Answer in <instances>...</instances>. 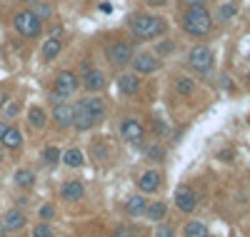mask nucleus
Returning <instances> with one entry per match:
<instances>
[{
    "label": "nucleus",
    "instance_id": "nucleus-19",
    "mask_svg": "<svg viewBox=\"0 0 250 237\" xmlns=\"http://www.w3.org/2000/svg\"><path fill=\"white\" fill-rule=\"evenodd\" d=\"M143 215L150 222H160V220H165V215H168V205H165V200H155V202H150L148 207H145Z\"/></svg>",
    "mask_w": 250,
    "mask_h": 237
},
{
    "label": "nucleus",
    "instance_id": "nucleus-4",
    "mask_svg": "<svg viewBox=\"0 0 250 237\" xmlns=\"http://www.w3.org/2000/svg\"><path fill=\"white\" fill-rule=\"evenodd\" d=\"M188 65H190V70H195L200 75L210 73V68H213V50L208 45H195L190 53H188Z\"/></svg>",
    "mask_w": 250,
    "mask_h": 237
},
{
    "label": "nucleus",
    "instance_id": "nucleus-28",
    "mask_svg": "<svg viewBox=\"0 0 250 237\" xmlns=\"http://www.w3.org/2000/svg\"><path fill=\"white\" fill-rule=\"evenodd\" d=\"M60 150L58 147H53V145H48V147H43V153H40V158H43V162L45 165H55V162H60Z\"/></svg>",
    "mask_w": 250,
    "mask_h": 237
},
{
    "label": "nucleus",
    "instance_id": "nucleus-45",
    "mask_svg": "<svg viewBox=\"0 0 250 237\" xmlns=\"http://www.w3.org/2000/svg\"><path fill=\"white\" fill-rule=\"evenodd\" d=\"M248 85H250V73H248Z\"/></svg>",
    "mask_w": 250,
    "mask_h": 237
},
{
    "label": "nucleus",
    "instance_id": "nucleus-42",
    "mask_svg": "<svg viewBox=\"0 0 250 237\" xmlns=\"http://www.w3.org/2000/svg\"><path fill=\"white\" fill-rule=\"evenodd\" d=\"M0 237H5V227H3V222H0Z\"/></svg>",
    "mask_w": 250,
    "mask_h": 237
},
{
    "label": "nucleus",
    "instance_id": "nucleus-46",
    "mask_svg": "<svg viewBox=\"0 0 250 237\" xmlns=\"http://www.w3.org/2000/svg\"><path fill=\"white\" fill-rule=\"evenodd\" d=\"M248 60H250V55H248Z\"/></svg>",
    "mask_w": 250,
    "mask_h": 237
},
{
    "label": "nucleus",
    "instance_id": "nucleus-10",
    "mask_svg": "<svg viewBox=\"0 0 250 237\" xmlns=\"http://www.w3.org/2000/svg\"><path fill=\"white\" fill-rule=\"evenodd\" d=\"M53 120L60 130H68V127H73V120H75V107L68 102H58L53 110Z\"/></svg>",
    "mask_w": 250,
    "mask_h": 237
},
{
    "label": "nucleus",
    "instance_id": "nucleus-38",
    "mask_svg": "<svg viewBox=\"0 0 250 237\" xmlns=\"http://www.w3.org/2000/svg\"><path fill=\"white\" fill-rule=\"evenodd\" d=\"M145 3H148L150 8H163L165 3H168V0H145Z\"/></svg>",
    "mask_w": 250,
    "mask_h": 237
},
{
    "label": "nucleus",
    "instance_id": "nucleus-39",
    "mask_svg": "<svg viewBox=\"0 0 250 237\" xmlns=\"http://www.w3.org/2000/svg\"><path fill=\"white\" fill-rule=\"evenodd\" d=\"M8 127H10V125H8L5 120H0V140H3V135H5V130H8Z\"/></svg>",
    "mask_w": 250,
    "mask_h": 237
},
{
    "label": "nucleus",
    "instance_id": "nucleus-29",
    "mask_svg": "<svg viewBox=\"0 0 250 237\" xmlns=\"http://www.w3.org/2000/svg\"><path fill=\"white\" fill-rule=\"evenodd\" d=\"M93 158H95L98 162H105V160H108V145L103 142V140H95V142H93Z\"/></svg>",
    "mask_w": 250,
    "mask_h": 237
},
{
    "label": "nucleus",
    "instance_id": "nucleus-16",
    "mask_svg": "<svg viewBox=\"0 0 250 237\" xmlns=\"http://www.w3.org/2000/svg\"><path fill=\"white\" fill-rule=\"evenodd\" d=\"M160 172L158 170H148V172H143V175L138 178V187H140V192H158V187H160Z\"/></svg>",
    "mask_w": 250,
    "mask_h": 237
},
{
    "label": "nucleus",
    "instance_id": "nucleus-11",
    "mask_svg": "<svg viewBox=\"0 0 250 237\" xmlns=\"http://www.w3.org/2000/svg\"><path fill=\"white\" fill-rule=\"evenodd\" d=\"M78 107H83V110H85V113L93 118L95 125H100L103 120H105V105H103V100L95 98V95H93V98H85V100H80Z\"/></svg>",
    "mask_w": 250,
    "mask_h": 237
},
{
    "label": "nucleus",
    "instance_id": "nucleus-8",
    "mask_svg": "<svg viewBox=\"0 0 250 237\" xmlns=\"http://www.w3.org/2000/svg\"><path fill=\"white\" fill-rule=\"evenodd\" d=\"M130 65H133L135 75H150V73H155L160 68V60L153 53H138V55H133Z\"/></svg>",
    "mask_w": 250,
    "mask_h": 237
},
{
    "label": "nucleus",
    "instance_id": "nucleus-6",
    "mask_svg": "<svg viewBox=\"0 0 250 237\" xmlns=\"http://www.w3.org/2000/svg\"><path fill=\"white\" fill-rule=\"evenodd\" d=\"M120 138H123L125 142H130V145H140V142L145 140V127H143V122L135 120V118H125V120L120 122Z\"/></svg>",
    "mask_w": 250,
    "mask_h": 237
},
{
    "label": "nucleus",
    "instance_id": "nucleus-37",
    "mask_svg": "<svg viewBox=\"0 0 250 237\" xmlns=\"http://www.w3.org/2000/svg\"><path fill=\"white\" fill-rule=\"evenodd\" d=\"M185 8H205V0H183Z\"/></svg>",
    "mask_w": 250,
    "mask_h": 237
},
{
    "label": "nucleus",
    "instance_id": "nucleus-5",
    "mask_svg": "<svg viewBox=\"0 0 250 237\" xmlns=\"http://www.w3.org/2000/svg\"><path fill=\"white\" fill-rule=\"evenodd\" d=\"M105 55H108V60H110V65H115V68H125V65H130V60H133L135 53H133V45H130V42L115 40V42H110V45H108Z\"/></svg>",
    "mask_w": 250,
    "mask_h": 237
},
{
    "label": "nucleus",
    "instance_id": "nucleus-17",
    "mask_svg": "<svg viewBox=\"0 0 250 237\" xmlns=\"http://www.w3.org/2000/svg\"><path fill=\"white\" fill-rule=\"evenodd\" d=\"M60 50H62L60 38L58 35H50L48 40H43V53H40V58H43L45 62H50V60H55L60 55Z\"/></svg>",
    "mask_w": 250,
    "mask_h": 237
},
{
    "label": "nucleus",
    "instance_id": "nucleus-13",
    "mask_svg": "<svg viewBox=\"0 0 250 237\" xmlns=\"http://www.w3.org/2000/svg\"><path fill=\"white\" fill-rule=\"evenodd\" d=\"M83 195H85V185L80 180H68L60 187V198L65 202H78V200H83Z\"/></svg>",
    "mask_w": 250,
    "mask_h": 237
},
{
    "label": "nucleus",
    "instance_id": "nucleus-21",
    "mask_svg": "<svg viewBox=\"0 0 250 237\" xmlns=\"http://www.w3.org/2000/svg\"><path fill=\"white\" fill-rule=\"evenodd\" d=\"M0 142H3V147H8V150H18V147H23V133H20L18 127L10 125Z\"/></svg>",
    "mask_w": 250,
    "mask_h": 237
},
{
    "label": "nucleus",
    "instance_id": "nucleus-33",
    "mask_svg": "<svg viewBox=\"0 0 250 237\" xmlns=\"http://www.w3.org/2000/svg\"><path fill=\"white\" fill-rule=\"evenodd\" d=\"M148 158H150L153 162H160V160L165 158V150H163L160 145H153V147H148Z\"/></svg>",
    "mask_w": 250,
    "mask_h": 237
},
{
    "label": "nucleus",
    "instance_id": "nucleus-34",
    "mask_svg": "<svg viewBox=\"0 0 250 237\" xmlns=\"http://www.w3.org/2000/svg\"><path fill=\"white\" fill-rule=\"evenodd\" d=\"M155 237H175V230L170 225H158L155 227Z\"/></svg>",
    "mask_w": 250,
    "mask_h": 237
},
{
    "label": "nucleus",
    "instance_id": "nucleus-40",
    "mask_svg": "<svg viewBox=\"0 0 250 237\" xmlns=\"http://www.w3.org/2000/svg\"><path fill=\"white\" fill-rule=\"evenodd\" d=\"M8 115H10V118L18 115V105H10V107H8Z\"/></svg>",
    "mask_w": 250,
    "mask_h": 237
},
{
    "label": "nucleus",
    "instance_id": "nucleus-26",
    "mask_svg": "<svg viewBox=\"0 0 250 237\" xmlns=\"http://www.w3.org/2000/svg\"><path fill=\"white\" fill-rule=\"evenodd\" d=\"M33 182H35V175H33V172L30 170H18L15 172V185L18 187H33Z\"/></svg>",
    "mask_w": 250,
    "mask_h": 237
},
{
    "label": "nucleus",
    "instance_id": "nucleus-35",
    "mask_svg": "<svg viewBox=\"0 0 250 237\" xmlns=\"http://www.w3.org/2000/svg\"><path fill=\"white\" fill-rule=\"evenodd\" d=\"M173 48H175V45H173L170 40H165V42H158V53H160V55H168V53H173Z\"/></svg>",
    "mask_w": 250,
    "mask_h": 237
},
{
    "label": "nucleus",
    "instance_id": "nucleus-2",
    "mask_svg": "<svg viewBox=\"0 0 250 237\" xmlns=\"http://www.w3.org/2000/svg\"><path fill=\"white\" fill-rule=\"evenodd\" d=\"M180 25L188 35L193 38H205L208 33L213 30V18L205 8H188L180 18Z\"/></svg>",
    "mask_w": 250,
    "mask_h": 237
},
{
    "label": "nucleus",
    "instance_id": "nucleus-41",
    "mask_svg": "<svg viewBox=\"0 0 250 237\" xmlns=\"http://www.w3.org/2000/svg\"><path fill=\"white\" fill-rule=\"evenodd\" d=\"M5 162V153H3V150H0V165H3Z\"/></svg>",
    "mask_w": 250,
    "mask_h": 237
},
{
    "label": "nucleus",
    "instance_id": "nucleus-36",
    "mask_svg": "<svg viewBox=\"0 0 250 237\" xmlns=\"http://www.w3.org/2000/svg\"><path fill=\"white\" fill-rule=\"evenodd\" d=\"M113 237H133V230L128 227V225H123V227H118L115 230V235Z\"/></svg>",
    "mask_w": 250,
    "mask_h": 237
},
{
    "label": "nucleus",
    "instance_id": "nucleus-20",
    "mask_svg": "<svg viewBox=\"0 0 250 237\" xmlns=\"http://www.w3.org/2000/svg\"><path fill=\"white\" fill-rule=\"evenodd\" d=\"M60 160H62V165H65V167L78 170V167H83V162H85V155H83V150L70 147V150H65V153L60 155Z\"/></svg>",
    "mask_w": 250,
    "mask_h": 237
},
{
    "label": "nucleus",
    "instance_id": "nucleus-43",
    "mask_svg": "<svg viewBox=\"0 0 250 237\" xmlns=\"http://www.w3.org/2000/svg\"><path fill=\"white\" fill-rule=\"evenodd\" d=\"M23 3H30L33 5V3H38V0H23Z\"/></svg>",
    "mask_w": 250,
    "mask_h": 237
},
{
    "label": "nucleus",
    "instance_id": "nucleus-30",
    "mask_svg": "<svg viewBox=\"0 0 250 237\" xmlns=\"http://www.w3.org/2000/svg\"><path fill=\"white\" fill-rule=\"evenodd\" d=\"M53 235H55V230H53L50 222H43V220H40V225L33 227V237H53Z\"/></svg>",
    "mask_w": 250,
    "mask_h": 237
},
{
    "label": "nucleus",
    "instance_id": "nucleus-25",
    "mask_svg": "<svg viewBox=\"0 0 250 237\" xmlns=\"http://www.w3.org/2000/svg\"><path fill=\"white\" fill-rule=\"evenodd\" d=\"M33 13L38 20H50L53 18V8L45 3V0H38V3H33Z\"/></svg>",
    "mask_w": 250,
    "mask_h": 237
},
{
    "label": "nucleus",
    "instance_id": "nucleus-1",
    "mask_svg": "<svg viewBox=\"0 0 250 237\" xmlns=\"http://www.w3.org/2000/svg\"><path fill=\"white\" fill-rule=\"evenodd\" d=\"M168 30V23L160 15H148V13H138L130 18V33L138 40H155Z\"/></svg>",
    "mask_w": 250,
    "mask_h": 237
},
{
    "label": "nucleus",
    "instance_id": "nucleus-9",
    "mask_svg": "<svg viewBox=\"0 0 250 237\" xmlns=\"http://www.w3.org/2000/svg\"><path fill=\"white\" fill-rule=\"evenodd\" d=\"M78 85H80V80H78L75 73L62 70V73H58V78H55L53 93H58V95H62V98H68V95H73V93L78 90Z\"/></svg>",
    "mask_w": 250,
    "mask_h": 237
},
{
    "label": "nucleus",
    "instance_id": "nucleus-7",
    "mask_svg": "<svg viewBox=\"0 0 250 237\" xmlns=\"http://www.w3.org/2000/svg\"><path fill=\"white\" fill-rule=\"evenodd\" d=\"M175 207L185 215H190L195 207H198V192L190 187V185H180L175 190Z\"/></svg>",
    "mask_w": 250,
    "mask_h": 237
},
{
    "label": "nucleus",
    "instance_id": "nucleus-14",
    "mask_svg": "<svg viewBox=\"0 0 250 237\" xmlns=\"http://www.w3.org/2000/svg\"><path fill=\"white\" fill-rule=\"evenodd\" d=\"M3 227H5V232H15V230H23V225H25V212L20 210V207H13V210H8L5 215H3Z\"/></svg>",
    "mask_w": 250,
    "mask_h": 237
},
{
    "label": "nucleus",
    "instance_id": "nucleus-15",
    "mask_svg": "<svg viewBox=\"0 0 250 237\" xmlns=\"http://www.w3.org/2000/svg\"><path fill=\"white\" fill-rule=\"evenodd\" d=\"M118 90H120L123 95H135V93L140 90V75H135V73H123V75H118Z\"/></svg>",
    "mask_w": 250,
    "mask_h": 237
},
{
    "label": "nucleus",
    "instance_id": "nucleus-12",
    "mask_svg": "<svg viewBox=\"0 0 250 237\" xmlns=\"http://www.w3.org/2000/svg\"><path fill=\"white\" fill-rule=\"evenodd\" d=\"M83 88L88 93H100L105 88V73L98 70V68H90L85 75H83Z\"/></svg>",
    "mask_w": 250,
    "mask_h": 237
},
{
    "label": "nucleus",
    "instance_id": "nucleus-18",
    "mask_svg": "<svg viewBox=\"0 0 250 237\" xmlns=\"http://www.w3.org/2000/svg\"><path fill=\"white\" fill-rule=\"evenodd\" d=\"M28 122H30L33 130H45V125H48V113H45L40 105H33L30 110H28Z\"/></svg>",
    "mask_w": 250,
    "mask_h": 237
},
{
    "label": "nucleus",
    "instance_id": "nucleus-3",
    "mask_svg": "<svg viewBox=\"0 0 250 237\" xmlns=\"http://www.w3.org/2000/svg\"><path fill=\"white\" fill-rule=\"evenodd\" d=\"M13 28L18 30V35H23V38H38L40 30H43V25H40V20L35 18L33 10H20V13H15Z\"/></svg>",
    "mask_w": 250,
    "mask_h": 237
},
{
    "label": "nucleus",
    "instance_id": "nucleus-22",
    "mask_svg": "<svg viewBox=\"0 0 250 237\" xmlns=\"http://www.w3.org/2000/svg\"><path fill=\"white\" fill-rule=\"evenodd\" d=\"M145 207H148V200H145L143 195H133V198H128V202H125V212L133 215V217L143 215V212H145Z\"/></svg>",
    "mask_w": 250,
    "mask_h": 237
},
{
    "label": "nucleus",
    "instance_id": "nucleus-44",
    "mask_svg": "<svg viewBox=\"0 0 250 237\" xmlns=\"http://www.w3.org/2000/svg\"><path fill=\"white\" fill-rule=\"evenodd\" d=\"M3 102H5V100H3V98H0V107H3Z\"/></svg>",
    "mask_w": 250,
    "mask_h": 237
},
{
    "label": "nucleus",
    "instance_id": "nucleus-31",
    "mask_svg": "<svg viewBox=\"0 0 250 237\" xmlns=\"http://www.w3.org/2000/svg\"><path fill=\"white\" fill-rule=\"evenodd\" d=\"M38 217L43 220V222H50V220L55 217V207H53V205H40V210H38Z\"/></svg>",
    "mask_w": 250,
    "mask_h": 237
},
{
    "label": "nucleus",
    "instance_id": "nucleus-23",
    "mask_svg": "<svg viewBox=\"0 0 250 237\" xmlns=\"http://www.w3.org/2000/svg\"><path fill=\"white\" fill-rule=\"evenodd\" d=\"M175 93L183 95V98H190V95L195 93V82H193L190 78H185V75L175 78Z\"/></svg>",
    "mask_w": 250,
    "mask_h": 237
},
{
    "label": "nucleus",
    "instance_id": "nucleus-32",
    "mask_svg": "<svg viewBox=\"0 0 250 237\" xmlns=\"http://www.w3.org/2000/svg\"><path fill=\"white\" fill-rule=\"evenodd\" d=\"M153 130H155L158 138H163V135H168L170 127H168V122H165L163 118H155V120H153Z\"/></svg>",
    "mask_w": 250,
    "mask_h": 237
},
{
    "label": "nucleus",
    "instance_id": "nucleus-24",
    "mask_svg": "<svg viewBox=\"0 0 250 237\" xmlns=\"http://www.w3.org/2000/svg\"><path fill=\"white\" fill-rule=\"evenodd\" d=\"M185 237H208V227H205V222H200V220H190L185 225Z\"/></svg>",
    "mask_w": 250,
    "mask_h": 237
},
{
    "label": "nucleus",
    "instance_id": "nucleus-27",
    "mask_svg": "<svg viewBox=\"0 0 250 237\" xmlns=\"http://www.w3.org/2000/svg\"><path fill=\"white\" fill-rule=\"evenodd\" d=\"M235 15H238V8L233 3H225V5L218 8V20H220V23H230Z\"/></svg>",
    "mask_w": 250,
    "mask_h": 237
}]
</instances>
